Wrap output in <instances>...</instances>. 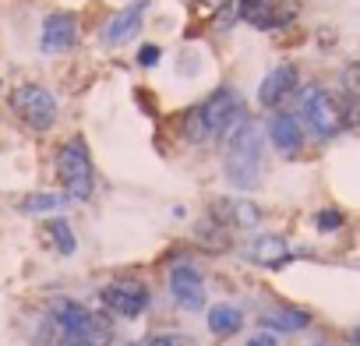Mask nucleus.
I'll return each instance as SVG.
<instances>
[{
	"label": "nucleus",
	"mask_w": 360,
	"mask_h": 346,
	"mask_svg": "<svg viewBox=\"0 0 360 346\" xmlns=\"http://www.w3.org/2000/svg\"><path fill=\"white\" fill-rule=\"evenodd\" d=\"M262 127L255 120H240L230 138H226V155H223V177L237 191H255L262 181Z\"/></svg>",
	"instance_id": "f257e3e1"
},
{
	"label": "nucleus",
	"mask_w": 360,
	"mask_h": 346,
	"mask_svg": "<svg viewBox=\"0 0 360 346\" xmlns=\"http://www.w3.org/2000/svg\"><path fill=\"white\" fill-rule=\"evenodd\" d=\"M240 120H244V96L237 89L223 85L198 110H191V117H188V138L191 141H209L216 134L233 131Z\"/></svg>",
	"instance_id": "f03ea898"
},
{
	"label": "nucleus",
	"mask_w": 360,
	"mask_h": 346,
	"mask_svg": "<svg viewBox=\"0 0 360 346\" xmlns=\"http://www.w3.org/2000/svg\"><path fill=\"white\" fill-rule=\"evenodd\" d=\"M57 181L68 202H89L96 191V169L85 138H68L57 152Z\"/></svg>",
	"instance_id": "7ed1b4c3"
},
{
	"label": "nucleus",
	"mask_w": 360,
	"mask_h": 346,
	"mask_svg": "<svg viewBox=\"0 0 360 346\" xmlns=\"http://www.w3.org/2000/svg\"><path fill=\"white\" fill-rule=\"evenodd\" d=\"M300 117H304V124L311 127L314 138H335V134L346 127L342 99H335L332 92H325V89H318V85L300 96Z\"/></svg>",
	"instance_id": "20e7f679"
},
{
	"label": "nucleus",
	"mask_w": 360,
	"mask_h": 346,
	"mask_svg": "<svg viewBox=\"0 0 360 346\" xmlns=\"http://www.w3.org/2000/svg\"><path fill=\"white\" fill-rule=\"evenodd\" d=\"M11 110L32 131H50L57 124V96L43 85H18L11 92Z\"/></svg>",
	"instance_id": "39448f33"
},
{
	"label": "nucleus",
	"mask_w": 360,
	"mask_h": 346,
	"mask_svg": "<svg viewBox=\"0 0 360 346\" xmlns=\"http://www.w3.org/2000/svg\"><path fill=\"white\" fill-rule=\"evenodd\" d=\"M99 300H103V307H106L110 314H117V318H138V314L148 311L152 293H148L145 283L113 279V283H106V286L99 290Z\"/></svg>",
	"instance_id": "423d86ee"
},
{
	"label": "nucleus",
	"mask_w": 360,
	"mask_h": 346,
	"mask_svg": "<svg viewBox=\"0 0 360 346\" xmlns=\"http://www.w3.org/2000/svg\"><path fill=\"white\" fill-rule=\"evenodd\" d=\"M169 293L184 311H202L205 307V279L191 262H180L169 269Z\"/></svg>",
	"instance_id": "0eeeda50"
},
{
	"label": "nucleus",
	"mask_w": 360,
	"mask_h": 346,
	"mask_svg": "<svg viewBox=\"0 0 360 346\" xmlns=\"http://www.w3.org/2000/svg\"><path fill=\"white\" fill-rule=\"evenodd\" d=\"M145 11H148V0H134V4H127L120 15H113L110 25L103 29V43H106V46H124V43H131V39L141 32Z\"/></svg>",
	"instance_id": "6e6552de"
},
{
	"label": "nucleus",
	"mask_w": 360,
	"mask_h": 346,
	"mask_svg": "<svg viewBox=\"0 0 360 346\" xmlns=\"http://www.w3.org/2000/svg\"><path fill=\"white\" fill-rule=\"evenodd\" d=\"M297 68L293 64H279V68H272L265 78H262V85H258V103L265 106V110H276L283 99H290L293 92H297Z\"/></svg>",
	"instance_id": "1a4fd4ad"
},
{
	"label": "nucleus",
	"mask_w": 360,
	"mask_h": 346,
	"mask_svg": "<svg viewBox=\"0 0 360 346\" xmlns=\"http://www.w3.org/2000/svg\"><path fill=\"white\" fill-rule=\"evenodd\" d=\"M78 43V25L71 15L57 11L43 22V36H39V50L43 53H68Z\"/></svg>",
	"instance_id": "9d476101"
},
{
	"label": "nucleus",
	"mask_w": 360,
	"mask_h": 346,
	"mask_svg": "<svg viewBox=\"0 0 360 346\" xmlns=\"http://www.w3.org/2000/svg\"><path fill=\"white\" fill-rule=\"evenodd\" d=\"M269 141L276 145V152H283V155H300V148H304V127L297 124V117L293 113H272L269 117Z\"/></svg>",
	"instance_id": "9b49d317"
},
{
	"label": "nucleus",
	"mask_w": 360,
	"mask_h": 346,
	"mask_svg": "<svg viewBox=\"0 0 360 346\" xmlns=\"http://www.w3.org/2000/svg\"><path fill=\"white\" fill-rule=\"evenodd\" d=\"M248 255H251V262L262 265V269H283V265L293 258V255H290V244H286L279 233H258V237L251 241Z\"/></svg>",
	"instance_id": "f8f14e48"
},
{
	"label": "nucleus",
	"mask_w": 360,
	"mask_h": 346,
	"mask_svg": "<svg viewBox=\"0 0 360 346\" xmlns=\"http://www.w3.org/2000/svg\"><path fill=\"white\" fill-rule=\"evenodd\" d=\"M262 325H265V332H283V335H290V332H304L307 325H311V314L304 311V307H272V311H265L262 314Z\"/></svg>",
	"instance_id": "ddd939ff"
},
{
	"label": "nucleus",
	"mask_w": 360,
	"mask_h": 346,
	"mask_svg": "<svg viewBox=\"0 0 360 346\" xmlns=\"http://www.w3.org/2000/svg\"><path fill=\"white\" fill-rule=\"evenodd\" d=\"M244 328V311L237 304H212L209 307V332L219 339H230Z\"/></svg>",
	"instance_id": "4468645a"
},
{
	"label": "nucleus",
	"mask_w": 360,
	"mask_h": 346,
	"mask_svg": "<svg viewBox=\"0 0 360 346\" xmlns=\"http://www.w3.org/2000/svg\"><path fill=\"white\" fill-rule=\"evenodd\" d=\"M46 237H50V244L57 248V255H75L78 251V241H75V230H71V223L68 219H60V216H53V219H46Z\"/></svg>",
	"instance_id": "2eb2a0df"
},
{
	"label": "nucleus",
	"mask_w": 360,
	"mask_h": 346,
	"mask_svg": "<svg viewBox=\"0 0 360 346\" xmlns=\"http://www.w3.org/2000/svg\"><path fill=\"white\" fill-rule=\"evenodd\" d=\"M216 209H223V219H230V223L240 226V230L258 226V209H255L251 202H219Z\"/></svg>",
	"instance_id": "dca6fc26"
},
{
	"label": "nucleus",
	"mask_w": 360,
	"mask_h": 346,
	"mask_svg": "<svg viewBox=\"0 0 360 346\" xmlns=\"http://www.w3.org/2000/svg\"><path fill=\"white\" fill-rule=\"evenodd\" d=\"M64 195H46V191H36V195H25L22 198V212H29V216H39V212H60L64 209Z\"/></svg>",
	"instance_id": "f3484780"
},
{
	"label": "nucleus",
	"mask_w": 360,
	"mask_h": 346,
	"mask_svg": "<svg viewBox=\"0 0 360 346\" xmlns=\"http://www.w3.org/2000/svg\"><path fill=\"white\" fill-rule=\"evenodd\" d=\"M145 346H195L188 335H173V332H155L145 339Z\"/></svg>",
	"instance_id": "a211bd4d"
},
{
	"label": "nucleus",
	"mask_w": 360,
	"mask_h": 346,
	"mask_svg": "<svg viewBox=\"0 0 360 346\" xmlns=\"http://www.w3.org/2000/svg\"><path fill=\"white\" fill-rule=\"evenodd\" d=\"M314 223H318V230H321V233H332V230H339V226H342V216H339L335 209H321Z\"/></svg>",
	"instance_id": "6ab92c4d"
},
{
	"label": "nucleus",
	"mask_w": 360,
	"mask_h": 346,
	"mask_svg": "<svg viewBox=\"0 0 360 346\" xmlns=\"http://www.w3.org/2000/svg\"><path fill=\"white\" fill-rule=\"evenodd\" d=\"M159 57H162V53H159V46H152V43H145V46L138 50V64H141V68H155Z\"/></svg>",
	"instance_id": "aec40b11"
},
{
	"label": "nucleus",
	"mask_w": 360,
	"mask_h": 346,
	"mask_svg": "<svg viewBox=\"0 0 360 346\" xmlns=\"http://www.w3.org/2000/svg\"><path fill=\"white\" fill-rule=\"evenodd\" d=\"M244 346H279V339H276L272 332H255V335H251Z\"/></svg>",
	"instance_id": "412c9836"
},
{
	"label": "nucleus",
	"mask_w": 360,
	"mask_h": 346,
	"mask_svg": "<svg viewBox=\"0 0 360 346\" xmlns=\"http://www.w3.org/2000/svg\"><path fill=\"white\" fill-rule=\"evenodd\" d=\"M353 342H356V346H360V325H356V328H353Z\"/></svg>",
	"instance_id": "4be33fe9"
}]
</instances>
